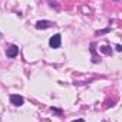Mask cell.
Here are the masks:
<instances>
[{
	"label": "cell",
	"instance_id": "1",
	"mask_svg": "<svg viewBox=\"0 0 122 122\" xmlns=\"http://www.w3.org/2000/svg\"><path fill=\"white\" fill-rule=\"evenodd\" d=\"M60 45H62V36H60V33H56L49 39V46L52 49H57V47H60Z\"/></svg>",
	"mask_w": 122,
	"mask_h": 122
},
{
	"label": "cell",
	"instance_id": "2",
	"mask_svg": "<svg viewBox=\"0 0 122 122\" xmlns=\"http://www.w3.org/2000/svg\"><path fill=\"white\" fill-rule=\"evenodd\" d=\"M53 26H55V23H53V22H50V20H39V22H36V23H35V27H36L37 30L49 29V27H53Z\"/></svg>",
	"mask_w": 122,
	"mask_h": 122
},
{
	"label": "cell",
	"instance_id": "3",
	"mask_svg": "<svg viewBox=\"0 0 122 122\" xmlns=\"http://www.w3.org/2000/svg\"><path fill=\"white\" fill-rule=\"evenodd\" d=\"M10 103H13L15 106H22L25 103V99H23V96L13 93V95H10Z\"/></svg>",
	"mask_w": 122,
	"mask_h": 122
},
{
	"label": "cell",
	"instance_id": "4",
	"mask_svg": "<svg viewBox=\"0 0 122 122\" xmlns=\"http://www.w3.org/2000/svg\"><path fill=\"white\" fill-rule=\"evenodd\" d=\"M17 53H19V47H17L16 45H10V46L7 47V50H6V56H7V57H10V59L16 57V56H17Z\"/></svg>",
	"mask_w": 122,
	"mask_h": 122
},
{
	"label": "cell",
	"instance_id": "5",
	"mask_svg": "<svg viewBox=\"0 0 122 122\" xmlns=\"http://www.w3.org/2000/svg\"><path fill=\"white\" fill-rule=\"evenodd\" d=\"M99 50L103 53V55H112V49H111V46H106V45H102V46H99Z\"/></svg>",
	"mask_w": 122,
	"mask_h": 122
},
{
	"label": "cell",
	"instance_id": "6",
	"mask_svg": "<svg viewBox=\"0 0 122 122\" xmlns=\"http://www.w3.org/2000/svg\"><path fill=\"white\" fill-rule=\"evenodd\" d=\"M91 52H92V55H93L92 62H93V63H98L101 59H98V56H96V53H95V43H92V45H91Z\"/></svg>",
	"mask_w": 122,
	"mask_h": 122
},
{
	"label": "cell",
	"instance_id": "7",
	"mask_svg": "<svg viewBox=\"0 0 122 122\" xmlns=\"http://www.w3.org/2000/svg\"><path fill=\"white\" fill-rule=\"evenodd\" d=\"M109 30H111L109 27H108V29H103V30H98V32H96L95 35H96V36H101V35H103V33H108Z\"/></svg>",
	"mask_w": 122,
	"mask_h": 122
},
{
	"label": "cell",
	"instance_id": "8",
	"mask_svg": "<svg viewBox=\"0 0 122 122\" xmlns=\"http://www.w3.org/2000/svg\"><path fill=\"white\" fill-rule=\"evenodd\" d=\"M52 109V112H56L57 115H62V111H60V109H56V108H50Z\"/></svg>",
	"mask_w": 122,
	"mask_h": 122
},
{
	"label": "cell",
	"instance_id": "9",
	"mask_svg": "<svg viewBox=\"0 0 122 122\" xmlns=\"http://www.w3.org/2000/svg\"><path fill=\"white\" fill-rule=\"evenodd\" d=\"M115 49H116V52H121L122 50V46L121 45H115Z\"/></svg>",
	"mask_w": 122,
	"mask_h": 122
},
{
	"label": "cell",
	"instance_id": "10",
	"mask_svg": "<svg viewBox=\"0 0 122 122\" xmlns=\"http://www.w3.org/2000/svg\"><path fill=\"white\" fill-rule=\"evenodd\" d=\"M72 122H85V119H76V121H72Z\"/></svg>",
	"mask_w": 122,
	"mask_h": 122
},
{
	"label": "cell",
	"instance_id": "11",
	"mask_svg": "<svg viewBox=\"0 0 122 122\" xmlns=\"http://www.w3.org/2000/svg\"><path fill=\"white\" fill-rule=\"evenodd\" d=\"M0 36H2V33H0Z\"/></svg>",
	"mask_w": 122,
	"mask_h": 122
}]
</instances>
